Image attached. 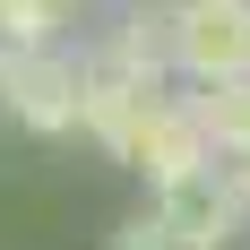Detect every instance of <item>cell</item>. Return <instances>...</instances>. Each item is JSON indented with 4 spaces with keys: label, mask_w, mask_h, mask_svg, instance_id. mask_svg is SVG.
<instances>
[{
    "label": "cell",
    "mask_w": 250,
    "mask_h": 250,
    "mask_svg": "<svg viewBox=\"0 0 250 250\" xmlns=\"http://www.w3.org/2000/svg\"><path fill=\"white\" fill-rule=\"evenodd\" d=\"M173 78H250V0H173Z\"/></svg>",
    "instance_id": "cell-1"
},
{
    "label": "cell",
    "mask_w": 250,
    "mask_h": 250,
    "mask_svg": "<svg viewBox=\"0 0 250 250\" xmlns=\"http://www.w3.org/2000/svg\"><path fill=\"white\" fill-rule=\"evenodd\" d=\"M78 86H86V61H78L69 43H52V52H0V104H9V121L43 129V138L78 129Z\"/></svg>",
    "instance_id": "cell-2"
},
{
    "label": "cell",
    "mask_w": 250,
    "mask_h": 250,
    "mask_svg": "<svg viewBox=\"0 0 250 250\" xmlns=\"http://www.w3.org/2000/svg\"><path fill=\"white\" fill-rule=\"evenodd\" d=\"M95 61L129 86H155L164 95V78H173V0H121L112 9V35L95 43Z\"/></svg>",
    "instance_id": "cell-3"
},
{
    "label": "cell",
    "mask_w": 250,
    "mask_h": 250,
    "mask_svg": "<svg viewBox=\"0 0 250 250\" xmlns=\"http://www.w3.org/2000/svg\"><path fill=\"white\" fill-rule=\"evenodd\" d=\"M121 164H138V173L155 181V190H173V181H190V173H207L216 155H207V138H199V121L181 112V95H155V112L138 121V138H129V155Z\"/></svg>",
    "instance_id": "cell-4"
},
{
    "label": "cell",
    "mask_w": 250,
    "mask_h": 250,
    "mask_svg": "<svg viewBox=\"0 0 250 250\" xmlns=\"http://www.w3.org/2000/svg\"><path fill=\"white\" fill-rule=\"evenodd\" d=\"M155 225L173 233L181 250H225L233 233H242V216H233V190H225V173L207 164V173L173 181V190H155Z\"/></svg>",
    "instance_id": "cell-5"
},
{
    "label": "cell",
    "mask_w": 250,
    "mask_h": 250,
    "mask_svg": "<svg viewBox=\"0 0 250 250\" xmlns=\"http://www.w3.org/2000/svg\"><path fill=\"white\" fill-rule=\"evenodd\" d=\"M155 112V86H129V78H112L104 61H86V86H78V129H95L112 155H129V138H138V121Z\"/></svg>",
    "instance_id": "cell-6"
},
{
    "label": "cell",
    "mask_w": 250,
    "mask_h": 250,
    "mask_svg": "<svg viewBox=\"0 0 250 250\" xmlns=\"http://www.w3.org/2000/svg\"><path fill=\"white\" fill-rule=\"evenodd\" d=\"M181 112L199 121L207 155L250 164V78H225V86H199V95H181Z\"/></svg>",
    "instance_id": "cell-7"
},
{
    "label": "cell",
    "mask_w": 250,
    "mask_h": 250,
    "mask_svg": "<svg viewBox=\"0 0 250 250\" xmlns=\"http://www.w3.org/2000/svg\"><path fill=\"white\" fill-rule=\"evenodd\" d=\"M69 43V0H0V52H52Z\"/></svg>",
    "instance_id": "cell-8"
},
{
    "label": "cell",
    "mask_w": 250,
    "mask_h": 250,
    "mask_svg": "<svg viewBox=\"0 0 250 250\" xmlns=\"http://www.w3.org/2000/svg\"><path fill=\"white\" fill-rule=\"evenodd\" d=\"M112 250H181V242H173L164 225H155V216H129V225L112 233Z\"/></svg>",
    "instance_id": "cell-9"
},
{
    "label": "cell",
    "mask_w": 250,
    "mask_h": 250,
    "mask_svg": "<svg viewBox=\"0 0 250 250\" xmlns=\"http://www.w3.org/2000/svg\"><path fill=\"white\" fill-rule=\"evenodd\" d=\"M225 190H233V216L250 225V164H225Z\"/></svg>",
    "instance_id": "cell-10"
},
{
    "label": "cell",
    "mask_w": 250,
    "mask_h": 250,
    "mask_svg": "<svg viewBox=\"0 0 250 250\" xmlns=\"http://www.w3.org/2000/svg\"><path fill=\"white\" fill-rule=\"evenodd\" d=\"M69 9H78V0H69Z\"/></svg>",
    "instance_id": "cell-11"
}]
</instances>
